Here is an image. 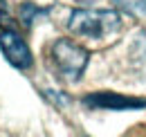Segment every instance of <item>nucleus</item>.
Wrapping results in <instances>:
<instances>
[{"mask_svg":"<svg viewBox=\"0 0 146 137\" xmlns=\"http://www.w3.org/2000/svg\"><path fill=\"white\" fill-rule=\"evenodd\" d=\"M68 29L79 38L104 41L121 29V16L112 9H76L70 14Z\"/></svg>","mask_w":146,"mask_h":137,"instance_id":"nucleus-1","label":"nucleus"},{"mask_svg":"<svg viewBox=\"0 0 146 137\" xmlns=\"http://www.w3.org/2000/svg\"><path fill=\"white\" fill-rule=\"evenodd\" d=\"M50 59H52V65L58 72V76H63L65 81H79L88 68L90 54L81 45L72 43L70 38H58L50 50Z\"/></svg>","mask_w":146,"mask_h":137,"instance_id":"nucleus-2","label":"nucleus"},{"mask_svg":"<svg viewBox=\"0 0 146 137\" xmlns=\"http://www.w3.org/2000/svg\"><path fill=\"white\" fill-rule=\"evenodd\" d=\"M0 50L14 68L18 70L32 68V52L16 29H0Z\"/></svg>","mask_w":146,"mask_h":137,"instance_id":"nucleus-3","label":"nucleus"},{"mask_svg":"<svg viewBox=\"0 0 146 137\" xmlns=\"http://www.w3.org/2000/svg\"><path fill=\"white\" fill-rule=\"evenodd\" d=\"M83 101L90 108H106V110H133V108H146V99H133V97H119L115 92H94Z\"/></svg>","mask_w":146,"mask_h":137,"instance_id":"nucleus-4","label":"nucleus"},{"mask_svg":"<svg viewBox=\"0 0 146 137\" xmlns=\"http://www.w3.org/2000/svg\"><path fill=\"white\" fill-rule=\"evenodd\" d=\"M115 5L128 16L146 18V0H115Z\"/></svg>","mask_w":146,"mask_h":137,"instance_id":"nucleus-5","label":"nucleus"},{"mask_svg":"<svg viewBox=\"0 0 146 137\" xmlns=\"http://www.w3.org/2000/svg\"><path fill=\"white\" fill-rule=\"evenodd\" d=\"M0 14H7V7L5 5H0Z\"/></svg>","mask_w":146,"mask_h":137,"instance_id":"nucleus-6","label":"nucleus"},{"mask_svg":"<svg viewBox=\"0 0 146 137\" xmlns=\"http://www.w3.org/2000/svg\"><path fill=\"white\" fill-rule=\"evenodd\" d=\"M76 2H86V5H90V2H94V0H76Z\"/></svg>","mask_w":146,"mask_h":137,"instance_id":"nucleus-7","label":"nucleus"}]
</instances>
